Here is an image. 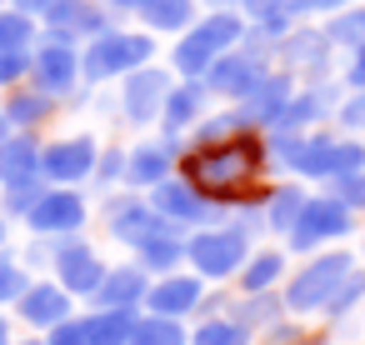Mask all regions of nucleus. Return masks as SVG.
Segmentation results:
<instances>
[{
	"mask_svg": "<svg viewBox=\"0 0 365 345\" xmlns=\"http://www.w3.org/2000/svg\"><path fill=\"white\" fill-rule=\"evenodd\" d=\"M210 205L220 210H235V205H260L265 185L275 180L270 170V150H265V135L255 125H240L220 140H205V145H185L180 165H175Z\"/></svg>",
	"mask_w": 365,
	"mask_h": 345,
	"instance_id": "nucleus-1",
	"label": "nucleus"
},
{
	"mask_svg": "<svg viewBox=\"0 0 365 345\" xmlns=\"http://www.w3.org/2000/svg\"><path fill=\"white\" fill-rule=\"evenodd\" d=\"M150 61H160V36L115 21L110 31H101L96 41L81 46V81H86L91 91H101V86L125 81L130 71H140V66H150Z\"/></svg>",
	"mask_w": 365,
	"mask_h": 345,
	"instance_id": "nucleus-2",
	"label": "nucleus"
},
{
	"mask_svg": "<svg viewBox=\"0 0 365 345\" xmlns=\"http://www.w3.org/2000/svg\"><path fill=\"white\" fill-rule=\"evenodd\" d=\"M240 36H245V16H240V11H200V16L160 51V61H165L175 76L200 81L215 56H225L230 46H240Z\"/></svg>",
	"mask_w": 365,
	"mask_h": 345,
	"instance_id": "nucleus-3",
	"label": "nucleus"
},
{
	"mask_svg": "<svg viewBox=\"0 0 365 345\" xmlns=\"http://www.w3.org/2000/svg\"><path fill=\"white\" fill-rule=\"evenodd\" d=\"M355 260H360V255H355L350 245H325V250L300 255V265H295V270L285 275V285H280L285 315H300V320L320 315L325 300L335 295V285L345 280V270H350Z\"/></svg>",
	"mask_w": 365,
	"mask_h": 345,
	"instance_id": "nucleus-4",
	"label": "nucleus"
},
{
	"mask_svg": "<svg viewBox=\"0 0 365 345\" xmlns=\"http://www.w3.org/2000/svg\"><path fill=\"white\" fill-rule=\"evenodd\" d=\"M350 235H360V215H355L350 205H340L330 190H310V195L300 200L290 230L280 235V245H285L290 260H295V255H310V250L340 245V240H350Z\"/></svg>",
	"mask_w": 365,
	"mask_h": 345,
	"instance_id": "nucleus-5",
	"label": "nucleus"
},
{
	"mask_svg": "<svg viewBox=\"0 0 365 345\" xmlns=\"http://www.w3.org/2000/svg\"><path fill=\"white\" fill-rule=\"evenodd\" d=\"M270 66H275V41H265L255 26H245L240 46H230L225 56H215L210 71H205L200 81H205V91H210V101L235 105V101H240V96H245Z\"/></svg>",
	"mask_w": 365,
	"mask_h": 345,
	"instance_id": "nucleus-6",
	"label": "nucleus"
},
{
	"mask_svg": "<svg viewBox=\"0 0 365 345\" xmlns=\"http://www.w3.org/2000/svg\"><path fill=\"white\" fill-rule=\"evenodd\" d=\"M250 250H255V240L245 230H235L230 220H215V225H200V230L185 235V265L210 285L235 280V270L245 265Z\"/></svg>",
	"mask_w": 365,
	"mask_h": 345,
	"instance_id": "nucleus-7",
	"label": "nucleus"
},
{
	"mask_svg": "<svg viewBox=\"0 0 365 345\" xmlns=\"http://www.w3.org/2000/svg\"><path fill=\"white\" fill-rule=\"evenodd\" d=\"M170 81H175V71H170L165 61H150V66L130 71L125 81H115V115H120V125H130V130H140V135L155 130Z\"/></svg>",
	"mask_w": 365,
	"mask_h": 345,
	"instance_id": "nucleus-8",
	"label": "nucleus"
},
{
	"mask_svg": "<svg viewBox=\"0 0 365 345\" xmlns=\"http://www.w3.org/2000/svg\"><path fill=\"white\" fill-rule=\"evenodd\" d=\"M96 155H101V135L96 130L46 135L41 140V180L46 185H91Z\"/></svg>",
	"mask_w": 365,
	"mask_h": 345,
	"instance_id": "nucleus-9",
	"label": "nucleus"
},
{
	"mask_svg": "<svg viewBox=\"0 0 365 345\" xmlns=\"http://www.w3.org/2000/svg\"><path fill=\"white\" fill-rule=\"evenodd\" d=\"M31 86L46 91V96H56L61 105L76 91H86V81H81V46L61 41V36H41L31 46Z\"/></svg>",
	"mask_w": 365,
	"mask_h": 345,
	"instance_id": "nucleus-10",
	"label": "nucleus"
},
{
	"mask_svg": "<svg viewBox=\"0 0 365 345\" xmlns=\"http://www.w3.org/2000/svg\"><path fill=\"white\" fill-rule=\"evenodd\" d=\"M86 225H91V195H86V185H46L41 200L26 215V230L46 235V240L81 235Z\"/></svg>",
	"mask_w": 365,
	"mask_h": 345,
	"instance_id": "nucleus-11",
	"label": "nucleus"
},
{
	"mask_svg": "<svg viewBox=\"0 0 365 345\" xmlns=\"http://www.w3.org/2000/svg\"><path fill=\"white\" fill-rule=\"evenodd\" d=\"M345 86L340 76H315V81H295L285 110L265 125V130H315V125H335V105H340Z\"/></svg>",
	"mask_w": 365,
	"mask_h": 345,
	"instance_id": "nucleus-12",
	"label": "nucleus"
},
{
	"mask_svg": "<svg viewBox=\"0 0 365 345\" xmlns=\"http://www.w3.org/2000/svg\"><path fill=\"white\" fill-rule=\"evenodd\" d=\"M275 66H280V71H290L295 81L335 76V46L325 41L320 21H295V26L275 41Z\"/></svg>",
	"mask_w": 365,
	"mask_h": 345,
	"instance_id": "nucleus-13",
	"label": "nucleus"
},
{
	"mask_svg": "<svg viewBox=\"0 0 365 345\" xmlns=\"http://www.w3.org/2000/svg\"><path fill=\"white\" fill-rule=\"evenodd\" d=\"M106 270H110V260L96 250V240H86V230L81 235H61L56 250H51V280H61L76 300H91L96 285L106 280Z\"/></svg>",
	"mask_w": 365,
	"mask_h": 345,
	"instance_id": "nucleus-14",
	"label": "nucleus"
},
{
	"mask_svg": "<svg viewBox=\"0 0 365 345\" xmlns=\"http://www.w3.org/2000/svg\"><path fill=\"white\" fill-rule=\"evenodd\" d=\"M145 200L155 205V215H160V220H170V225H175V230H185V235H190V230H200V225L225 220V210H220V205H210V200H205V195L180 175V170H175L170 180H160L155 190H145Z\"/></svg>",
	"mask_w": 365,
	"mask_h": 345,
	"instance_id": "nucleus-15",
	"label": "nucleus"
},
{
	"mask_svg": "<svg viewBox=\"0 0 365 345\" xmlns=\"http://www.w3.org/2000/svg\"><path fill=\"white\" fill-rule=\"evenodd\" d=\"M180 155H185V140H180V135H155V130H145L135 145H125V185H130V190H155L160 180L175 175Z\"/></svg>",
	"mask_w": 365,
	"mask_h": 345,
	"instance_id": "nucleus-16",
	"label": "nucleus"
},
{
	"mask_svg": "<svg viewBox=\"0 0 365 345\" xmlns=\"http://www.w3.org/2000/svg\"><path fill=\"white\" fill-rule=\"evenodd\" d=\"M101 225H106V235H110L115 245L130 250L140 235H150V230L160 225V215H155V205L145 200V190L120 185V190H106V195H101Z\"/></svg>",
	"mask_w": 365,
	"mask_h": 345,
	"instance_id": "nucleus-17",
	"label": "nucleus"
},
{
	"mask_svg": "<svg viewBox=\"0 0 365 345\" xmlns=\"http://www.w3.org/2000/svg\"><path fill=\"white\" fill-rule=\"evenodd\" d=\"M110 26H115V16H110L106 0H56L41 16V36H61V41H76V46L96 41Z\"/></svg>",
	"mask_w": 365,
	"mask_h": 345,
	"instance_id": "nucleus-18",
	"label": "nucleus"
},
{
	"mask_svg": "<svg viewBox=\"0 0 365 345\" xmlns=\"http://www.w3.org/2000/svg\"><path fill=\"white\" fill-rule=\"evenodd\" d=\"M215 110L205 81H190V76H175L170 91H165V105H160V120H155V135H190L205 115Z\"/></svg>",
	"mask_w": 365,
	"mask_h": 345,
	"instance_id": "nucleus-19",
	"label": "nucleus"
},
{
	"mask_svg": "<svg viewBox=\"0 0 365 345\" xmlns=\"http://www.w3.org/2000/svg\"><path fill=\"white\" fill-rule=\"evenodd\" d=\"M205 290H210V280H200L190 265H180V270H170V275H150L145 310H155V315H175V320H195Z\"/></svg>",
	"mask_w": 365,
	"mask_h": 345,
	"instance_id": "nucleus-20",
	"label": "nucleus"
},
{
	"mask_svg": "<svg viewBox=\"0 0 365 345\" xmlns=\"http://www.w3.org/2000/svg\"><path fill=\"white\" fill-rule=\"evenodd\" d=\"M11 310H16V320H21V325H31L36 335H46L51 325H61V320H71V315H76V295H71L61 280L36 275V280L26 285V295H21Z\"/></svg>",
	"mask_w": 365,
	"mask_h": 345,
	"instance_id": "nucleus-21",
	"label": "nucleus"
},
{
	"mask_svg": "<svg viewBox=\"0 0 365 345\" xmlns=\"http://www.w3.org/2000/svg\"><path fill=\"white\" fill-rule=\"evenodd\" d=\"M290 91H295V76H290V71H280V66H270V71H265V76H260V81H255V86H250L240 101H235V105H230V110H235L245 125L265 130V125H270V120L285 110Z\"/></svg>",
	"mask_w": 365,
	"mask_h": 345,
	"instance_id": "nucleus-22",
	"label": "nucleus"
},
{
	"mask_svg": "<svg viewBox=\"0 0 365 345\" xmlns=\"http://www.w3.org/2000/svg\"><path fill=\"white\" fill-rule=\"evenodd\" d=\"M145 290H150V270H140L135 260H120V265L106 270L91 305H101V310H145Z\"/></svg>",
	"mask_w": 365,
	"mask_h": 345,
	"instance_id": "nucleus-23",
	"label": "nucleus"
},
{
	"mask_svg": "<svg viewBox=\"0 0 365 345\" xmlns=\"http://www.w3.org/2000/svg\"><path fill=\"white\" fill-rule=\"evenodd\" d=\"M0 115H6L16 130H36V135H46V125H56V115H61V101L46 96V91H36V86L26 81V86H16V91L0 96Z\"/></svg>",
	"mask_w": 365,
	"mask_h": 345,
	"instance_id": "nucleus-24",
	"label": "nucleus"
},
{
	"mask_svg": "<svg viewBox=\"0 0 365 345\" xmlns=\"http://www.w3.org/2000/svg\"><path fill=\"white\" fill-rule=\"evenodd\" d=\"M130 260H135L140 270H150V275L180 270V265H185V230H175L170 220H160L150 235H140V240L130 245Z\"/></svg>",
	"mask_w": 365,
	"mask_h": 345,
	"instance_id": "nucleus-25",
	"label": "nucleus"
},
{
	"mask_svg": "<svg viewBox=\"0 0 365 345\" xmlns=\"http://www.w3.org/2000/svg\"><path fill=\"white\" fill-rule=\"evenodd\" d=\"M290 275V250L285 245H255L245 255V265L235 270V290L240 295H255V290H280Z\"/></svg>",
	"mask_w": 365,
	"mask_h": 345,
	"instance_id": "nucleus-26",
	"label": "nucleus"
},
{
	"mask_svg": "<svg viewBox=\"0 0 365 345\" xmlns=\"http://www.w3.org/2000/svg\"><path fill=\"white\" fill-rule=\"evenodd\" d=\"M310 195V185L305 180H295V175H275L270 185H265V195H260V215H265V235H285L290 230V220H295V210H300V200Z\"/></svg>",
	"mask_w": 365,
	"mask_h": 345,
	"instance_id": "nucleus-27",
	"label": "nucleus"
},
{
	"mask_svg": "<svg viewBox=\"0 0 365 345\" xmlns=\"http://www.w3.org/2000/svg\"><path fill=\"white\" fill-rule=\"evenodd\" d=\"M335 135H340L335 125H315V130H305L290 175L305 180V185H325V180H330V155H335Z\"/></svg>",
	"mask_w": 365,
	"mask_h": 345,
	"instance_id": "nucleus-28",
	"label": "nucleus"
},
{
	"mask_svg": "<svg viewBox=\"0 0 365 345\" xmlns=\"http://www.w3.org/2000/svg\"><path fill=\"white\" fill-rule=\"evenodd\" d=\"M200 11H205L200 0H150V6H140L135 26H140V31H150V36H160V41H175V36H180Z\"/></svg>",
	"mask_w": 365,
	"mask_h": 345,
	"instance_id": "nucleus-29",
	"label": "nucleus"
},
{
	"mask_svg": "<svg viewBox=\"0 0 365 345\" xmlns=\"http://www.w3.org/2000/svg\"><path fill=\"white\" fill-rule=\"evenodd\" d=\"M41 140L36 130H16L6 145H0V185L21 180V175H41Z\"/></svg>",
	"mask_w": 365,
	"mask_h": 345,
	"instance_id": "nucleus-30",
	"label": "nucleus"
},
{
	"mask_svg": "<svg viewBox=\"0 0 365 345\" xmlns=\"http://www.w3.org/2000/svg\"><path fill=\"white\" fill-rule=\"evenodd\" d=\"M225 310H230L245 330H255V335H260L265 325H275V320L285 315V300H280V290H255V295H240V290H235Z\"/></svg>",
	"mask_w": 365,
	"mask_h": 345,
	"instance_id": "nucleus-31",
	"label": "nucleus"
},
{
	"mask_svg": "<svg viewBox=\"0 0 365 345\" xmlns=\"http://www.w3.org/2000/svg\"><path fill=\"white\" fill-rule=\"evenodd\" d=\"M190 345H255V330H245L230 310H215V315H195Z\"/></svg>",
	"mask_w": 365,
	"mask_h": 345,
	"instance_id": "nucleus-32",
	"label": "nucleus"
},
{
	"mask_svg": "<svg viewBox=\"0 0 365 345\" xmlns=\"http://www.w3.org/2000/svg\"><path fill=\"white\" fill-rule=\"evenodd\" d=\"M130 345H190V325L175 320V315L140 310L135 325H130Z\"/></svg>",
	"mask_w": 365,
	"mask_h": 345,
	"instance_id": "nucleus-33",
	"label": "nucleus"
},
{
	"mask_svg": "<svg viewBox=\"0 0 365 345\" xmlns=\"http://www.w3.org/2000/svg\"><path fill=\"white\" fill-rule=\"evenodd\" d=\"M320 31H325V41L335 46V56H350L355 46H365V0H355V6L325 16Z\"/></svg>",
	"mask_w": 365,
	"mask_h": 345,
	"instance_id": "nucleus-34",
	"label": "nucleus"
},
{
	"mask_svg": "<svg viewBox=\"0 0 365 345\" xmlns=\"http://www.w3.org/2000/svg\"><path fill=\"white\" fill-rule=\"evenodd\" d=\"M140 310H101L91 305L86 310V330H91V345H130V325H135Z\"/></svg>",
	"mask_w": 365,
	"mask_h": 345,
	"instance_id": "nucleus-35",
	"label": "nucleus"
},
{
	"mask_svg": "<svg viewBox=\"0 0 365 345\" xmlns=\"http://www.w3.org/2000/svg\"><path fill=\"white\" fill-rule=\"evenodd\" d=\"M360 305H365V260H355V265L345 270V280L335 285V295L325 300V310H320V315H325L330 325H340V320H350Z\"/></svg>",
	"mask_w": 365,
	"mask_h": 345,
	"instance_id": "nucleus-36",
	"label": "nucleus"
},
{
	"mask_svg": "<svg viewBox=\"0 0 365 345\" xmlns=\"http://www.w3.org/2000/svg\"><path fill=\"white\" fill-rule=\"evenodd\" d=\"M41 41V21L16 11V6H0V51H31Z\"/></svg>",
	"mask_w": 365,
	"mask_h": 345,
	"instance_id": "nucleus-37",
	"label": "nucleus"
},
{
	"mask_svg": "<svg viewBox=\"0 0 365 345\" xmlns=\"http://www.w3.org/2000/svg\"><path fill=\"white\" fill-rule=\"evenodd\" d=\"M41 190H46V180H41V175L6 180V185H0V215H6V220H26V215H31V205L41 200Z\"/></svg>",
	"mask_w": 365,
	"mask_h": 345,
	"instance_id": "nucleus-38",
	"label": "nucleus"
},
{
	"mask_svg": "<svg viewBox=\"0 0 365 345\" xmlns=\"http://www.w3.org/2000/svg\"><path fill=\"white\" fill-rule=\"evenodd\" d=\"M31 280H36V275L26 270L21 250L0 245V310H6V305H16V300L26 295V285H31Z\"/></svg>",
	"mask_w": 365,
	"mask_h": 345,
	"instance_id": "nucleus-39",
	"label": "nucleus"
},
{
	"mask_svg": "<svg viewBox=\"0 0 365 345\" xmlns=\"http://www.w3.org/2000/svg\"><path fill=\"white\" fill-rule=\"evenodd\" d=\"M120 185H125V145H115V140L106 145L101 140V155H96V170H91V190L106 195V190H120Z\"/></svg>",
	"mask_w": 365,
	"mask_h": 345,
	"instance_id": "nucleus-40",
	"label": "nucleus"
},
{
	"mask_svg": "<svg viewBox=\"0 0 365 345\" xmlns=\"http://www.w3.org/2000/svg\"><path fill=\"white\" fill-rule=\"evenodd\" d=\"M335 130L345 135H365V91H345L335 105Z\"/></svg>",
	"mask_w": 365,
	"mask_h": 345,
	"instance_id": "nucleus-41",
	"label": "nucleus"
},
{
	"mask_svg": "<svg viewBox=\"0 0 365 345\" xmlns=\"http://www.w3.org/2000/svg\"><path fill=\"white\" fill-rule=\"evenodd\" d=\"M320 190H330L340 205H350L355 215H365V170H355V175H335V180H325Z\"/></svg>",
	"mask_w": 365,
	"mask_h": 345,
	"instance_id": "nucleus-42",
	"label": "nucleus"
},
{
	"mask_svg": "<svg viewBox=\"0 0 365 345\" xmlns=\"http://www.w3.org/2000/svg\"><path fill=\"white\" fill-rule=\"evenodd\" d=\"M31 81V51H0V96Z\"/></svg>",
	"mask_w": 365,
	"mask_h": 345,
	"instance_id": "nucleus-43",
	"label": "nucleus"
},
{
	"mask_svg": "<svg viewBox=\"0 0 365 345\" xmlns=\"http://www.w3.org/2000/svg\"><path fill=\"white\" fill-rule=\"evenodd\" d=\"M305 335V325H300V315H280L275 325H265L260 335H255V345H295Z\"/></svg>",
	"mask_w": 365,
	"mask_h": 345,
	"instance_id": "nucleus-44",
	"label": "nucleus"
},
{
	"mask_svg": "<svg viewBox=\"0 0 365 345\" xmlns=\"http://www.w3.org/2000/svg\"><path fill=\"white\" fill-rule=\"evenodd\" d=\"M46 345H91V330H86V315H71L61 325L46 330Z\"/></svg>",
	"mask_w": 365,
	"mask_h": 345,
	"instance_id": "nucleus-45",
	"label": "nucleus"
},
{
	"mask_svg": "<svg viewBox=\"0 0 365 345\" xmlns=\"http://www.w3.org/2000/svg\"><path fill=\"white\" fill-rule=\"evenodd\" d=\"M345 6H355V0H290V16L295 21H325V16H335Z\"/></svg>",
	"mask_w": 365,
	"mask_h": 345,
	"instance_id": "nucleus-46",
	"label": "nucleus"
},
{
	"mask_svg": "<svg viewBox=\"0 0 365 345\" xmlns=\"http://www.w3.org/2000/svg\"><path fill=\"white\" fill-rule=\"evenodd\" d=\"M225 11H240L245 21H260V16H275V11H290V0H220Z\"/></svg>",
	"mask_w": 365,
	"mask_h": 345,
	"instance_id": "nucleus-47",
	"label": "nucleus"
},
{
	"mask_svg": "<svg viewBox=\"0 0 365 345\" xmlns=\"http://www.w3.org/2000/svg\"><path fill=\"white\" fill-rule=\"evenodd\" d=\"M51 250H56V240H46V235H31V245L21 250L26 270H31V275H36V270H51Z\"/></svg>",
	"mask_w": 365,
	"mask_h": 345,
	"instance_id": "nucleus-48",
	"label": "nucleus"
},
{
	"mask_svg": "<svg viewBox=\"0 0 365 345\" xmlns=\"http://www.w3.org/2000/svg\"><path fill=\"white\" fill-rule=\"evenodd\" d=\"M340 86L345 91H365V46H355L345 56V71H340Z\"/></svg>",
	"mask_w": 365,
	"mask_h": 345,
	"instance_id": "nucleus-49",
	"label": "nucleus"
},
{
	"mask_svg": "<svg viewBox=\"0 0 365 345\" xmlns=\"http://www.w3.org/2000/svg\"><path fill=\"white\" fill-rule=\"evenodd\" d=\"M106 6H110V16H115V21H135V16H140V6H150V0H106Z\"/></svg>",
	"mask_w": 365,
	"mask_h": 345,
	"instance_id": "nucleus-50",
	"label": "nucleus"
},
{
	"mask_svg": "<svg viewBox=\"0 0 365 345\" xmlns=\"http://www.w3.org/2000/svg\"><path fill=\"white\" fill-rule=\"evenodd\" d=\"M11 6H16V11H26V16H36V21H41V16H46V11H51V6H56V0H11Z\"/></svg>",
	"mask_w": 365,
	"mask_h": 345,
	"instance_id": "nucleus-51",
	"label": "nucleus"
},
{
	"mask_svg": "<svg viewBox=\"0 0 365 345\" xmlns=\"http://www.w3.org/2000/svg\"><path fill=\"white\" fill-rule=\"evenodd\" d=\"M295 345H330V335H310V330H305V335H300Z\"/></svg>",
	"mask_w": 365,
	"mask_h": 345,
	"instance_id": "nucleus-52",
	"label": "nucleus"
},
{
	"mask_svg": "<svg viewBox=\"0 0 365 345\" xmlns=\"http://www.w3.org/2000/svg\"><path fill=\"white\" fill-rule=\"evenodd\" d=\"M16 335H11V320H6V310H0V345H11Z\"/></svg>",
	"mask_w": 365,
	"mask_h": 345,
	"instance_id": "nucleus-53",
	"label": "nucleus"
},
{
	"mask_svg": "<svg viewBox=\"0 0 365 345\" xmlns=\"http://www.w3.org/2000/svg\"><path fill=\"white\" fill-rule=\"evenodd\" d=\"M11 135H16V125H11V120H6V115H0V145H6V140H11Z\"/></svg>",
	"mask_w": 365,
	"mask_h": 345,
	"instance_id": "nucleus-54",
	"label": "nucleus"
},
{
	"mask_svg": "<svg viewBox=\"0 0 365 345\" xmlns=\"http://www.w3.org/2000/svg\"><path fill=\"white\" fill-rule=\"evenodd\" d=\"M0 245H11V220L0 215Z\"/></svg>",
	"mask_w": 365,
	"mask_h": 345,
	"instance_id": "nucleus-55",
	"label": "nucleus"
},
{
	"mask_svg": "<svg viewBox=\"0 0 365 345\" xmlns=\"http://www.w3.org/2000/svg\"><path fill=\"white\" fill-rule=\"evenodd\" d=\"M11 345H46V335H31V340H11Z\"/></svg>",
	"mask_w": 365,
	"mask_h": 345,
	"instance_id": "nucleus-56",
	"label": "nucleus"
},
{
	"mask_svg": "<svg viewBox=\"0 0 365 345\" xmlns=\"http://www.w3.org/2000/svg\"><path fill=\"white\" fill-rule=\"evenodd\" d=\"M200 6H205V11H225V6H220V0H200Z\"/></svg>",
	"mask_w": 365,
	"mask_h": 345,
	"instance_id": "nucleus-57",
	"label": "nucleus"
},
{
	"mask_svg": "<svg viewBox=\"0 0 365 345\" xmlns=\"http://www.w3.org/2000/svg\"><path fill=\"white\" fill-rule=\"evenodd\" d=\"M360 260H365V230H360Z\"/></svg>",
	"mask_w": 365,
	"mask_h": 345,
	"instance_id": "nucleus-58",
	"label": "nucleus"
},
{
	"mask_svg": "<svg viewBox=\"0 0 365 345\" xmlns=\"http://www.w3.org/2000/svg\"><path fill=\"white\" fill-rule=\"evenodd\" d=\"M0 6H11V0H0Z\"/></svg>",
	"mask_w": 365,
	"mask_h": 345,
	"instance_id": "nucleus-59",
	"label": "nucleus"
}]
</instances>
